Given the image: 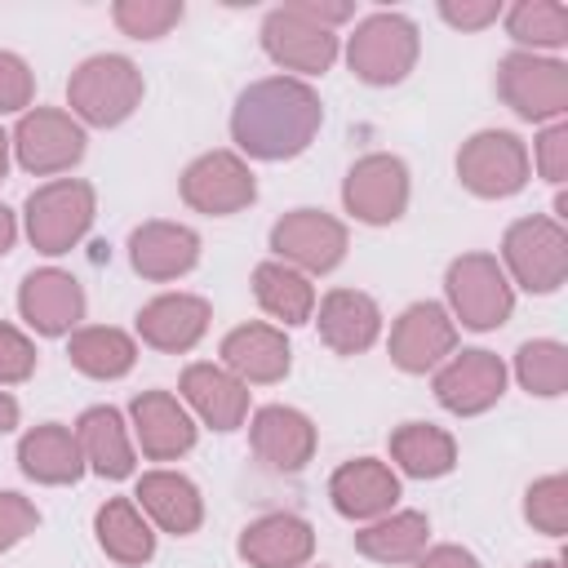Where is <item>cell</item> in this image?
<instances>
[{"mask_svg": "<svg viewBox=\"0 0 568 568\" xmlns=\"http://www.w3.org/2000/svg\"><path fill=\"white\" fill-rule=\"evenodd\" d=\"M320 129H324V102L297 75L253 80L231 106V142L248 160H266V164L293 160L315 142Z\"/></svg>", "mask_w": 568, "mask_h": 568, "instance_id": "1", "label": "cell"}, {"mask_svg": "<svg viewBox=\"0 0 568 568\" xmlns=\"http://www.w3.org/2000/svg\"><path fill=\"white\" fill-rule=\"evenodd\" d=\"M142 71L124 53H93L67 80V106L89 129H115L142 106Z\"/></svg>", "mask_w": 568, "mask_h": 568, "instance_id": "2", "label": "cell"}, {"mask_svg": "<svg viewBox=\"0 0 568 568\" xmlns=\"http://www.w3.org/2000/svg\"><path fill=\"white\" fill-rule=\"evenodd\" d=\"M417 53H422V36H417V22L395 13V9H377L368 18L355 22L351 40H346V67L355 80L373 84V89H386V84H399L413 67H417Z\"/></svg>", "mask_w": 568, "mask_h": 568, "instance_id": "3", "label": "cell"}, {"mask_svg": "<svg viewBox=\"0 0 568 568\" xmlns=\"http://www.w3.org/2000/svg\"><path fill=\"white\" fill-rule=\"evenodd\" d=\"M93 213H98V195H93L89 182L53 178V182H44V186H36L27 195V209H22L27 240H31L36 253L62 257V253H71L89 235Z\"/></svg>", "mask_w": 568, "mask_h": 568, "instance_id": "4", "label": "cell"}, {"mask_svg": "<svg viewBox=\"0 0 568 568\" xmlns=\"http://www.w3.org/2000/svg\"><path fill=\"white\" fill-rule=\"evenodd\" d=\"M501 271L524 293H555L568 280V231L559 217L532 213L506 226L501 235Z\"/></svg>", "mask_w": 568, "mask_h": 568, "instance_id": "5", "label": "cell"}, {"mask_svg": "<svg viewBox=\"0 0 568 568\" xmlns=\"http://www.w3.org/2000/svg\"><path fill=\"white\" fill-rule=\"evenodd\" d=\"M444 297H448L453 324L475 328V333L501 328L515 311V284L506 280V271L493 253L453 257L448 271H444Z\"/></svg>", "mask_w": 568, "mask_h": 568, "instance_id": "6", "label": "cell"}, {"mask_svg": "<svg viewBox=\"0 0 568 568\" xmlns=\"http://www.w3.org/2000/svg\"><path fill=\"white\" fill-rule=\"evenodd\" d=\"M497 98L528 124H555L568 111V62L515 49L497 62Z\"/></svg>", "mask_w": 568, "mask_h": 568, "instance_id": "7", "label": "cell"}, {"mask_svg": "<svg viewBox=\"0 0 568 568\" xmlns=\"http://www.w3.org/2000/svg\"><path fill=\"white\" fill-rule=\"evenodd\" d=\"M457 178L479 200H506L519 195L532 178V160L519 133L510 129H479L457 151Z\"/></svg>", "mask_w": 568, "mask_h": 568, "instance_id": "8", "label": "cell"}, {"mask_svg": "<svg viewBox=\"0 0 568 568\" xmlns=\"http://www.w3.org/2000/svg\"><path fill=\"white\" fill-rule=\"evenodd\" d=\"M408 164L390 151L359 155L342 178V204L364 226H390L408 209Z\"/></svg>", "mask_w": 568, "mask_h": 568, "instance_id": "9", "label": "cell"}, {"mask_svg": "<svg viewBox=\"0 0 568 568\" xmlns=\"http://www.w3.org/2000/svg\"><path fill=\"white\" fill-rule=\"evenodd\" d=\"M351 248L346 222H337L324 209H293L271 226V253L275 262L302 271V275H328L333 266H342Z\"/></svg>", "mask_w": 568, "mask_h": 568, "instance_id": "10", "label": "cell"}, {"mask_svg": "<svg viewBox=\"0 0 568 568\" xmlns=\"http://www.w3.org/2000/svg\"><path fill=\"white\" fill-rule=\"evenodd\" d=\"M262 49H266V58H271L280 71H288V75H297V80L324 75V71L337 62V53H342L337 31L311 22L297 4H280V9H271V13L262 18Z\"/></svg>", "mask_w": 568, "mask_h": 568, "instance_id": "11", "label": "cell"}, {"mask_svg": "<svg viewBox=\"0 0 568 568\" xmlns=\"http://www.w3.org/2000/svg\"><path fill=\"white\" fill-rule=\"evenodd\" d=\"M84 124L71 115V111H58V106H31L18 115V129L9 138L18 164L36 178H49V173H67L71 164H80L84 155Z\"/></svg>", "mask_w": 568, "mask_h": 568, "instance_id": "12", "label": "cell"}, {"mask_svg": "<svg viewBox=\"0 0 568 568\" xmlns=\"http://www.w3.org/2000/svg\"><path fill=\"white\" fill-rule=\"evenodd\" d=\"M178 191L204 217H231V213H244L257 200L253 169H248V160L240 151H204V155H195L182 169Z\"/></svg>", "mask_w": 568, "mask_h": 568, "instance_id": "13", "label": "cell"}, {"mask_svg": "<svg viewBox=\"0 0 568 568\" xmlns=\"http://www.w3.org/2000/svg\"><path fill=\"white\" fill-rule=\"evenodd\" d=\"M430 386H435L439 408H448L453 417H479V413H488L506 395V364L493 351H484V346L453 351L435 368Z\"/></svg>", "mask_w": 568, "mask_h": 568, "instance_id": "14", "label": "cell"}, {"mask_svg": "<svg viewBox=\"0 0 568 568\" xmlns=\"http://www.w3.org/2000/svg\"><path fill=\"white\" fill-rule=\"evenodd\" d=\"M390 364L399 373H435L453 351H457V324L448 306L439 302H413L395 324H390Z\"/></svg>", "mask_w": 568, "mask_h": 568, "instance_id": "15", "label": "cell"}, {"mask_svg": "<svg viewBox=\"0 0 568 568\" xmlns=\"http://www.w3.org/2000/svg\"><path fill=\"white\" fill-rule=\"evenodd\" d=\"M18 315L40 337H71L84 320V288L62 266H40L18 284Z\"/></svg>", "mask_w": 568, "mask_h": 568, "instance_id": "16", "label": "cell"}, {"mask_svg": "<svg viewBox=\"0 0 568 568\" xmlns=\"http://www.w3.org/2000/svg\"><path fill=\"white\" fill-rule=\"evenodd\" d=\"M129 422H133V439H138L142 457H151V462H178L182 453L195 448V435H200L191 408L169 390L133 395Z\"/></svg>", "mask_w": 568, "mask_h": 568, "instance_id": "17", "label": "cell"}, {"mask_svg": "<svg viewBox=\"0 0 568 568\" xmlns=\"http://www.w3.org/2000/svg\"><path fill=\"white\" fill-rule=\"evenodd\" d=\"M315 422L302 413V408H288V404H266L253 413L248 422V444H253V457L275 470V475H293L302 470L311 457H315Z\"/></svg>", "mask_w": 568, "mask_h": 568, "instance_id": "18", "label": "cell"}, {"mask_svg": "<svg viewBox=\"0 0 568 568\" xmlns=\"http://www.w3.org/2000/svg\"><path fill=\"white\" fill-rule=\"evenodd\" d=\"M178 390H182V404H186L209 430H217V435L240 430L244 417H248V386H244L235 373H226L222 364H209V359L186 364Z\"/></svg>", "mask_w": 568, "mask_h": 568, "instance_id": "19", "label": "cell"}, {"mask_svg": "<svg viewBox=\"0 0 568 568\" xmlns=\"http://www.w3.org/2000/svg\"><path fill=\"white\" fill-rule=\"evenodd\" d=\"M328 497H333V510L342 519H359V524H373L382 515L395 510L399 501V475L377 462V457H351L333 470L328 479Z\"/></svg>", "mask_w": 568, "mask_h": 568, "instance_id": "20", "label": "cell"}, {"mask_svg": "<svg viewBox=\"0 0 568 568\" xmlns=\"http://www.w3.org/2000/svg\"><path fill=\"white\" fill-rule=\"evenodd\" d=\"M217 355H222V368L235 373L244 386H271V382L288 377V368H293V351H288L284 328L257 324V320L231 328L222 337Z\"/></svg>", "mask_w": 568, "mask_h": 568, "instance_id": "21", "label": "cell"}, {"mask_svg": "<svg viewBox=\"0 0 568 568\" xmlns=\"http://www.w3.org/2000/svg\"><path fill=\"white\" fill-rule=\"evenodd\" d=\"M209 320H213V311H209L204 297H195V293H160L138 311V337L151 351L186 355L209 333Z\"/></svg>", "mask_w": 568, "mask_h": 568, "instance_id": "22", "label": "cell"}, {"mask_svg": "<svg viewBox=\"0 0 568 568\" xmlns=\"http://www.w3.org/2000/svg\"><path fill=\"white\" fill-rule=\"evenodd\" d=\"M235 550L248 568H306L315 555V528L302 515L275 510V515L244 524Z\"/></svg>", "mask_w": 568, "mask_h": 568, "instance_id": "23", "label": "cell"}, {"mask_svg": "<svg viewBox=\"0 0 568 568\" xmlns=\"http://www.w3.org/2000/svg\"><path fill=\"white\" fill-rule=\"evenodd\" d=\"M311 320L320 324V342L333 355H364L382 337V306L359 288L324 293Z\"/></svg>", "mask_w": 568, "mask_h": 568, "instance_id": "24", "label": "cell"}, {"mask_svg": "<svg viewBox=\"0 0 568 568\" xmlns=\"http://www.w3.org/2000/svg\"><path fill=\"white\" fill-rule=\"evenodd\" d=\"M200 262V235L182 222H142L129 235V266L142 280H182Z\"/></svg>", "mask_w": 568, "mask_h": 568, "instance_id": "25", "label": "cell"}, {"mask_svg": "<svg viewBox=\"0 0 568 568\" xmlns=\"http://www.w3.org/2000/svg\"><path fill=\"white\" fill-rule=\"evenodd\" d=\"M133 501L160 532H173V537H191L204 524V497L178 470H146L133 488Z\"/></svg>", "mask_w": 568, "mask_h": 568, "instance_id": "26", "label": "cell"}, {"mask_svg": "<svg viewBox=\"0 0 568 568\" xmlns=\"http://www.w3.org/2000/svg\"><path fill=\"white\" fill-rule=\"evenodd\" d=\"M75 439H80V453H84V466L102 479H129L138 470V453H133V439H129V426L120 417V408L111 404H93L75 417Z\"/></svg>", "mask_w": 568, "mask_h": 568, "instance_id": "27", "label": "cell"}, {"mask_svg": "<svg viewBox=\"0 0 568 568\" xmlns=\"http://www.w3.org/2000/svg\"><path fill=\"white\" fill-rule=\"evenodd\" d=\"M18 466H22L27 479L49 484V488L75 484V479L89 470L75 430L62 426V422H40V426H31V430L18 439Z\"/></svg>", "mask_w": 568, "mask_h": 568, "instance_id": "28", "label": "cell"}, {"mask_svg": "<svg viewBox=\"0 0 568 568\" xmlns=\"http://www.w3.org/2000/svg\"><path fill=\"white\" fill-rule=\"evenodd\" d=\"M93 532H98V546L106 550V559H115L124 568H142L155 555V528L138 510L133 497H106L93 515Z\"/></svg>", "mask_w": 568, "mask_h": 568, "instance_id": "29", "label": "cell"}, {"mask_svg": "<svg viewBox=\"0 0 568 568\" xmlns=\"http://www.w3.org/2000/svg\"><path fill=\"white\" fill-rule=\"evenodd\" d=\"M67 359L93 382H115L138 364V342L115 324H89L67 337Z\"/></svg>", "mask_w": 568, "mask_h": 568, "instance_id": "30", "label": "cell"}, {"mask_svg": "<svg viewBox=\"0 0 568 568\" xmlns=\"http://www.w3.org/2000/svg\"><path fill=\"white\" fill-rule=\"evenodd\" d=\"M253 297L284 328H297V324H306L315 315V284H311V275H302V271H293V266H284L275 257L253 266Z\"/></svg>", "mask_w": 568, "mask_h": 568, "instance_id": "31", "label": "cell"}, {"mask_svg": "<svg viewBox=\"0 0 568 568\" xmlns=\"http://www.w3.org/2000/svg\"><path fill=\"white\" fill-rule=\"evenodd\" d=\"M390 462L413 479H439L457 466V439L435 422H404L390 430Z\"/></svg>", "mask_w": 568, "mask_h": 568, "instance_id": "32", "label": "cell"}, {"mask_svg": "<svg viewBox=\"0 0 568 568\" xmlns=\"http://www.w3.org/2000/svg\"><path fill=\"white\" fill-rule=\"evenodd\" d=\"M430 541V519L422 510H390L355 532V550L373 564H413Z\"/></svg>", "mask_w": 568, "mask_h": 568, "instance_id": "33", "label": "cell"}, {"mask_svg": "<svg viewBox=\"0 0 568 568\" xmlns=\"http://www.w3.org/2000/svg\"><path fill=\"white\" fill-rule=\"evenodd\" d=\"M501 22L524 53H546L568 44V4L559 0H515L501 13Z\"/></svg>", "mask_w": 568, "mask_h": 568, "instance_id": "34", "label": "cell"}, {"mask_svg": "<svg viewBox=\"0 0 568 568\" xmlns=\"http://www.w3.org/2000/svg\"><path fill=\"white\" fill-rule=\"evenodd\" d=\"M515 382L528 395L555 399L568 390V346L555 337H532L515 351Z\"/></svg>", "mask_w": 568, "mask_h": 568, "instance_id": "35", "label": "cell"}, {"mask_svg": "<svg viewBox=\"0 0 568 568\" xmlns=\"http://www.w3.org/2000/svg\"><path fill=\"white\" fill-rule=\"evenodd\" d=\"M182 0H115L111 18L133 40H160L182 22Z\"/></svg>", "mask_w": 568, "mask_h": 568, "instance_id": "36", "label": "cell"}, {"mask_svg": "<svg viewBox=\"0 0 568 568\" xmlns=\"http://www.w3.org/2000/svg\"><path fill=\"white\" fill-rule=\"evenodd\" d=\"M524 519L546 532V537H564L568 532V475H541L528 484L524 493Z\"/></svg>", "mask_w": 568, "mask_h": 568, "instance_id": "37", "label": "cell"}, {"mask_svg": "<svg viewBox=\"0 0 568 568\" xmlns=\"http://www.w3.org/2000/svg\"><path fill=\"white\" fill-rule=\"evenodd\" d=\"M31 98H36V75L27 67V58L0 49V115L31 111Z\"/></svg>", "mask_w": 568, "mask_h": 568, "instance_id": "38", "label": "cell"}, {"mask_svg": "<svg viewBox=\"0 0 568 568\" xmlns=\"http://www.w3.org/2000/svg\"><path fill=\"white\" fill-rule=\"evenodd\" d=\"M36 373V342L0 320V386H18Z\"/></svg>", "mask_w": 568, "mask_h": 568, "instance_id": "39", "label": "cell"}, {"mask_svg": "<svg viewBox=\"0 0 568 568\" xmlns=\"http://www.w3.org/2000/svg\"><path fill=\"white\" fill-rule=\"evenodd\" d=\"M532 151H537V173L546 178V182H564L568 178V124L564 120H555V124H541V133H537V142H532Z\"/></svg>", "mask_w": 568, "mask_h": 568, "instance_id": "40", "label": "cell"}, {"mask_svg": "<svg viewBox=\"0 0 568 568\" xmlns=\"http://www.w3.org/2000/svg\"><path fill=\"white\" fill-rule=\"evenodd\" d=\"M36 528H40L36 501H27L22 493H0V550H13Z\"/></svg>", "mask_w": 568, "mask_h": 568, "instance_id": "41", "label": "cell"}, {"mask_svg": "<svg viewBox=\"0 0 568 568\" xmlns=\"http://www.w3.org/2000/svg\"><path fill=\"white\" fill-rule=\"evenodd\" d=\"M506 13L501 0H439V18L453 31H484Z\"/></svg>", "mask_w": 568, "mask_h": 568, "instance_id": "42", "label": "cell"}, {"mask_svg": "<svg viewBox=\"0 0 568 568\" xmlns=\"http://www.w3.org/2000/svg\"><path fill=\"white\" fill-rule=\"evenodd\" d=\"M413 568H479V559H475L466 546L444 541V546H426V550L413 559Z\"/></svg>", "mask_w": 568, "mask_h": 568, "instance_id": "43", "label": "cell"}, {"mask_svg": "<svg viewBox=\"0 0 568 568\" xmlns=\"http://www.w3.org/2000/svg\"><path fill=\"white\" fill-rule=\"evenodd\" d=\"M297 9H302V13L311 18V22L328 27V31L355 18V4H346V0H297Z\"/></svg>", "mask_w": 568, "mask_h": 568, "instance_id": "44", "label": "cell"}, {"mask_svg": "<svg viewBox=\"0 0 568 568\" xmlns=\"http://www.w3.org/2000/svg\"><path fill=\"white\" fill-rule=\"evenodd\" d=\"M13 240H18V217H13V209L0 204V257L13 248Z\"/></svg>", "mask_w": 568, "mask_h": 568, "instance_id": "45", "label": "cell"}, {"mask_svg": "<svg viewBox=\"0 0 568 568\" xmlns=\"http://www.w3.org/2000/svg\"><path fill=\"white\" fill-rule=\"evenodd\" d=\"M18 417H22L18 399H13L9 390H0V435H4V430H13V426H18Z\"/></svg>", "mask_w": 568, "mask_h": 568, "instance_id": "46", "label": "cell"}, {"mask_svg": "<svg viewBox=\"0 0 568 568\" xmlns=\"http://www.w3.org/2000/svg\"><path fill=\"white\" fill-rule=\"evenodd\" d=\"M9 151H13V146H9V133L0 129V178L9 173Z\"/></svg>", "mask_w": 568, "mask_h": 568, "instance_id": "47", "label": "cell"}, {"mask_svg": "<svg viewBox=\"0 0 568 568\" xmlns=\"http://www.w3.org/2000/svg\"><path fill=\"white\" fill-rule=\"evenodd\" d=\"M528 568H564V564H559V559H532Z\"/></svg>", "mask_w": 568, "mask_h": 568, "instance_id": "48", "label": "cell"}, {"mask_svg": "<svg viewBox=\"0 0 568 568\" xmlns=\"http://www.w3.org/2000/svg\"><path fill=\"white\" fill-rule=\"evenodd\" d=\"M320 568H324V564H320Z\"/></svg>", "mask_w": 568, "mask_h": 568, "instance_id": "49", "label": "cell"}]
</instances>
